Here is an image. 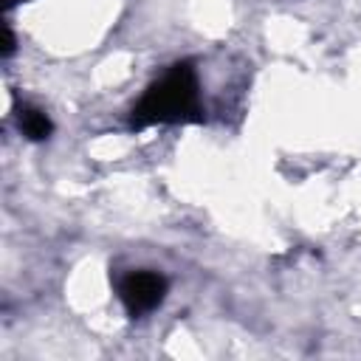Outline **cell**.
I'll return each instance as SVG.
<instances>
[{"instance_id": "obj_2", "label": "cell", "mask_w": 361, "mask_h": 361, "mask_svg": "<svg viewBox=\"0 0 361 361\" xmlns=\"http://www.w3.org/2000/svg\"><path fill=\"white\" fill-rule=\"evenodd\" d=\"M169 290V282L164 274L158 271H149V268H141V271H130L121 282H118V299L124 305V310L138 319L149 310H155L164 296Z\"/></svg>"}, {"instance_id": "obj_1", "label": "cell", "mask_w": 361, "mask_h": 361, "mask_svg": "<svg viewBox=\"0 0 361 361\" xmlns=\"http://www.w3.org/2000/svg\"><path fill=\"white\" fill-rule=\"evenodd\" d=\"M203 121L197 71L189 59L175 62L158 76L130 110V127L144 130L152 124H192Z\"/></svg>"}, {"instance_id": "obj_4", "label": "cell", "mask_w": 361, "mask_h": 361, "mask_svg": "<svg viewBox=\"0 0 361 361\" xmlns=\"http://www.w3.org/2000/svg\"><path fill=\"white\" fill-rule=\"evenodd\" d=\"M14 54V34H11V28L6 25L3 28V59H8Z\"/></svg>"}, {"instance_id": "obj_3", "label": "cell", "mask_w": 361, "mask_h": 361, "mask_svg": "<svg viewBox=\"0 0 361 361\" xmlns=\"http://www.w3.org/2000/svg\"><path fill=\"white\" fill-rule=\"evenodd\" d=\"M17 121H20V133L28 141H45L54 133V124H51L48 113L39 110V107H31V104L20 107V118Z\"/></svg>"}]
</instances>
